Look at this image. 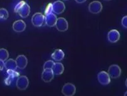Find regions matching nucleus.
<instances>
[{
	"label": "nucleus",
	"mask_w": 127,
	"mask_h": 96,
	"mask_svg": "<svg viewBox=\"0 0 127 96\" xmlns=\"http://www.w3.org/2000/svg\"><path fill=\"white\" fill-rule=\"evenodd\" d=\"M15 12L18 13L21 17L26 18L30 13V7L24 1L19 2L15 8Z\"/></svg>",
	"instance_id": "f257e3e1"
},
{
	"label": "nucleus",
	"mask_w": 127,
	"mask_h": 96,
	"mask_svg": "<svg viewBox=\"0 0 127 96\" xmlns=\"http://www.w3.org/2000/svg\"><path fill=\"white\" fill-rule=\"evenodd\" d=\"M52 70L53 72L54 75H61L64 72V66L62 63H59V62L55 63L53 67Z\"/></svg>",
	"instance_id": "dca6fc26"
},
{
	"label": "nucleus",
	"mask_w": 127,
	"mask_h": 96,
	"mask_svg": "<svg viewBox=\"0 0 127 96\" xmlns=\"http://www.w3.org/2000/svg\"><path fill=\"white\" fill-rule=\"evenodd\" d=\"M17 67L20 69H24L28 64V59L25 55H20L16 59Z\"/></svg>",
	"instance_id": "4468645a"
},
{
	"label": "nucleus",
	"mask_w": 127,
	"mask_h": 96,
	"mask_svg": "<svg viewBox=\"0 0 127 96\" xmlns=\"http://www.w3.org/2000/svg\"><path fill=\"white\" fill-rule=\"evenodd\" d=\"M54 74L52 69L46 68L44 69L43 72L41 74V79L45 82H50L53 79Z\"/></svg>",
	"instance_id": "9d476101"
},
{
	"label": "nucleus",
	"mask_w": 127,
	"mask_h": 96,
	"mask_svg": "<svg viewBox=\"0 0 127 96\" xmlns=\"http://www.w3.org/2000/svg\"><path fill=\"white\" fill-rule=\"evenodd\" d=\"M62 93L66 96H74L76 93V87L71 83H67L62 88Z\"/></svg>",
	"instance_id": "39448f33"
},
{
	"label": "nucleus",
	"mask_w": 127,
	"mask_h": 96,
	"mask_svg": "<svg viewBox=\"0 0 127 96\" xmlns=\"http://www.w3.org/2000/svg\"><path fill=\"white\" fill-rule=\"evenodd\" d=\"M54 64H55V62H54L52 60L47 61V62H46L45 63H44L43 68L44 69H46V68H51V69H52Z\"/></svg>",
	"instance_id": "aec40b11"
},
{
	"label": "nucleus",
	"mask_w": 127,
	"mask_h": 96,
	"mask_svg": "<svg viewBox=\"0 0 127 96\" xmlns=\"http://www.w3.org/2000/svg\"><path fill=\"white\" fill-rule=\"evenodd\" d=\"M4 67L8 70H13V71H15V70H16V68L18 67L16 60L12 59V58L8 59V60H6V62L4 63Z\"/></svg>",
	"instance_id": "f3484780"
},
{
	"label": "nucleus",
	"mask_w": 127,
	"mask_h": 96,
	"mask_svg": "<svg viewBox=\"0 0 127 96\" xmlns=\"http://www.w3.org/2000/svg\"><path fill=\"white\" fill-rule=\"evenodd\" d=\"M107 38L109 42L111 43H116L120 40V34L117 30H111L108 33Z\"/></svg>",
	"instance_id": "9b49d317"
},
{
	"label": "nucleus",
	"mask_w": 127,
	"mask_h": 96,
	"mask_svg": "<svg viewBox=\"0 0 127 96\" xmlns=\"http://www.w3.org/2000/svg\"><path fill=\"white\" fill-rule=\"evenodd\" d=\"M63 1H68V0H63Z\"/></svg>",
	"instance_id": "a878e982"
},
{
	"label": "nucleus",
	"mask_w": 127,
	"mask_h": 96,
	"mask_svg": "<svg viewBox=\"0 0 127 96\" xmlns=\"http://www.w3.org/2000/svg\"><path fill=\"white\" fill-rule=\"evenodd\" d=\"M103 9V6L101 2L98 1H94L90 3L88 6V10L93 14H98L100 13Z\"/></svg>",
	"instance_id": "423d86ee"
},
{
	"label": "nucleus",
	"mask_w": 127,
	"mask_h": 96,
	"mask_svg": "<svg viewBox=\"0 0 127 96\" xmlns=\"http://www.w3.org/2000/svg\"><path fill=\"white\" fill-rule=\"evenodd\" d=\"M98 80L101 84L103 86L109 84L110 83V77L108 74L105 71H101L98 74Z\"/></svg>",
	"instance_id": "6e6552de"
},
{
	"label": "nucleus",
	"mask_w": 127,
	"mask_h": 96,
	"mask_svg": "<svg viewBox=\"0 0 127 96\" xmlns=\"http://www.w3.org/2000/svg\"><path fill=\"white\" fill-rule=\"evenodd\" d=\"M45 23L46 25L50 27L55 26L56 21H57V17L54 13H49L48 15H45Z\"/></svg>",
	"instance_id": "ddd939ff"
},
{
	"label": "nucleus",
	"mask_w": 127,
	"mask_h": 96,
	"mask_svg": "<svg viewBox=\"0 0 127 96\" xmlns=\"http://www.w3.org/2000/svg\"><path fill=\"white\" fill-rule=\"evenodd\" d=\"M29 86V80L27 77L25 75L20 76L16 81V87L20 91H24Z\"/></svg>",
	"instance_id": "20e7f679"
},
{
	"label": "nucleus",
	"mask_w": 127,
	"mask_h": 96,
	"mask_svg": "<svg viewBox=\"0 0 127 96\" xmlns=\"http://www.w3.org/2000/svg\"><path fill=\"white\" fill-rule=\"evenodd\" d=\"M4 68V61L0 60V71L3 70V68Z\"/></svg>",
	"instance_id": "5701e85b"
},
{
	"label": "nucleus",
	"mask_w": 127,
	"mask_h": 96,
	"mask_svg": "<svg viewBox=\"0 0 127 96\" xmlns=\"http://www.w3.org/2000/svg\"><path fill=\"white\" fill-rule=\"evenodd\" d=\"M87 0H75V1L78 3H83L86 1Z\"/></svg>",
	"instance_id": "b1692460"
},
{
	"label": "nucleus",
	"mask_w": 127,
	"mask_h": 96,
	"mask_svg": "<svg viewBox=\"0 0 127 96\" xmlns=\"http://www.w3.org/2000/svg\"><path fill=\"white\" fill-rule=\"evenodd\" d=\"M108 74L110 77L113 79H117L121 75L122 70L118 65H111L108 68Z\"/></svg>",
	"instance_id": "7ed1b4c3"
},
{
	"label": "nucleus",
	"mask_w": 127,
	"mask_h": 96,
	"mask_svg": "<svg viewBox=\"0 0 127 96\" xmlns=\"http://www.w3.org/2000/svg\"><path fill=\"white\" fill-rule=\"evenodd\" d=\"M32 22L34 26L36 27L42 26L45 22V16L40 13H35L32 16Z\"/></svg>",
	"instance_id": "f03ea898"
},
{
	"label": "nucleus",
	"mask_w": 127,
	"mask_h": 96,
	"mask_svg": "<svg viewBox=\"0 0 127 96\" xmlns=\"http://www.w3.org/2000/svg\"><path fill=\"white\" fill-rule=\"evenodd\" d=\"M64 57V53L61 49H56L51 54V58L55 61L60 62L62 60Z\"/></svg>",
	"instance_id": "2eb2a0df"
},
{
	"label": "nucleus",
	"mask_w": 127,
	"mask_h": 96,
	"mask_svg": "<svg viewBox=\"0 0 127 96\" xmlns=\"http://www.w3.org/2000/svg\"><path fill=\"white\" fill-rule=\"evenodd\" d=\"M56 28L60 32H65L68 28V21L64 18H59L56 23Z\"/></svg>",
	"instance_id": "0eeeda50"
},
{
	"label": "nucleus",
	"mask_w": 127,
	"mask_h": 96,
	"mask_svg": "<svg viewBox=\"0 0 127 96\" xmlns=\"http://www.w3.org/2000/svg\"><path fill=\"white\" fill-rule=\"evenodd\" d=\"M122 24L123 27L125 28H127V16H125L122 18Z\"/></svg>",
	"instance_id": "4be33fe9"
},
{
	"label": "nucleus",
	"mask_w": 127,
	"mask_h": 96,
	"mask_svg": "<svg viewBox=\"0 0 127 96\" xmlns=\"http://www.w3.org/2000/svg\"><path fill=\"white\" fill-rule=\"evenodd\" d=\"M53 12L55 14H61L65 10V5L61 1H56L52 4Z\"/></svg>",
	"instance_id": "1a4fd4ad"
},
{
	"label": "nucleus",
	"mask_w": 127,
	"mask_h": 96,
	"mask_svg": "<svg viewBox=\"0 0 127 96\" xmlns=\"http://www.w3.org/2000/svg\"><path fill=\"white\" fill-rule=\"evenodd\" d=\"M8 57H9V53L8 50L4 48L0 49V60L4 62L8 59Z\"/></svg>",
	"instance_id": "a211bd4d"
},
{
	"label": "nucleus",
	"mask_w": 127,
	"mask_h": 96,
	"mask_svg": "<svg viewBox=\"0 0 127 96\" xmlns=\"http://www.w3.org/2000/svg\"><path fill=\"white\" fill-rule=\"evenodd\" d=\"M9 16L8 11L5 8H0V19L6 20Z\"/></svg>",
	"instance_id": "6ab92c4d"
},
{
	"label": "nucleus",
	"mask_w": 127,
	"mask_h": 96,
	"mask_svg": "<svg viewBox=\"0 0 127 96\" xmlns=\"http://www.w3.org/2000/svg\"><path fill=\"white\" fill-rule=\"evenodd\" d=\"M53 12V6H52V4L51 3H49L47 5V6L45 8V15H48L49 13H51Z\"/></svg>",
	"instance_id": "412c9836"
},
{
	"label": "nucleus",
	"mask_w": 127,
	"mask_h": 96,
	"mask_svg": "<svg viewBox=\"0 0 127 96\" xmlns=\"http://www.w3.org/2000/svg\"><path fill=\"white\" fill-rule=\"evenodd\" d=\"M105 1H110V0H105Z\"/></svg>",
	"instance_id": "393cba45"
},
{
	"label": "nucleus",
	"mask_w": 127,
	"mask_h": 96,
	"mask_svg": "<svg viewBox=\"0 0 127 96\" xmlns=\"http://www.w3.org/2000/svg\"><path fill=\"white\" fill-rule=\"evenodd\" d=\"M26 27V25L25 22L23 20H17L15 21L13 24V29L15 32L20 33L25 30Z\"/></svg>",
	"instance_id": "f8f14e48"
}]
</instances>
